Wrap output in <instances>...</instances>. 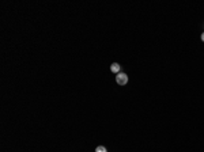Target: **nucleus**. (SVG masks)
Instances as JSON below:
<instances>
[{"mask_svg":"<svg viewBox=\"0 0 204 152\" xmlns=\"http://www.w3.org/2000/svg\"><path fill=\"white\" fill-rule=\"evenodd\" d=\"M116 82H117V84H120V86H125L128 83V75L124 74V72L117 74L116 75Z\"/></svg>","mask_w":204,"mask_h":152,"instance_id":"nucleus-1","label":"nucleus"},{"mask_svg":"<svg viewBox=\"0 0 204 152\" xmlns=\"http://www.w3.org/2000/svg\"><path fill=\"white\" fill-rule=\"evenodd\" d=\"M110 71L113 72V74H120V64L118 63H113L112 65H110Z\"/></svg>","mask_w":204,"mask_h":152,"instance_id":"nucleus-2","label":"nucleus"},{"mask_svg":"<svg viewBox=\"0 0 204 152\" xmlns=\"http://www.w3.org/2000/svg\"><path fill=\"white\" fill-rule=\"evenodd\" d=\"M95 152H108V149H106L105 147L99 145V147H97V148H95Z\"/></svg>","mask_w":204,"mask_h":152,"instance_id":"nucleus-3","label":"nucleus"},{"mask_svg":"<svg viewBox=\"0 0 204 152\" xmlns=\"http://www.w3.org/2000/svg\"><path fill=\"white\" fill-rule=\"evenodd\" d=\"M200 38H201V41H203V42H204V33H203V34H201V37H200Z\"/></svg>","mask_w":204,"mask_h":152,"instance_id":"nucleus-4","label":"nucleus"}]
</instances>
